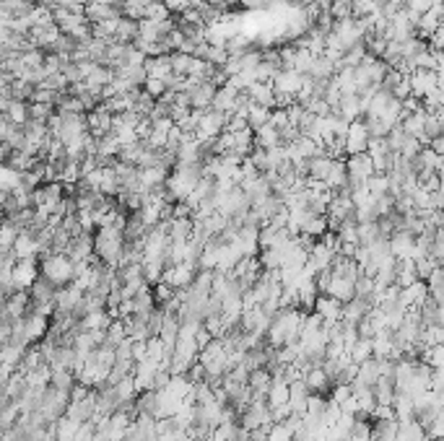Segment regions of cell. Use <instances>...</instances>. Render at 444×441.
Masks as SVG:
<instances>
[{
  "mask_svg": "<svg viewBox=\"0 0 444 441\" xmlns=\"http://www.w3.org/2000/svg\"><path fill=\"white\" fill-rule=\"evenodd\" d=\"M247 441H250V439H247Z\"/></svg>",
  "mask_w": 444,
  "mask_h": 441,
  "instance_id": "obj_34",
  "label": "cell"
},
{
  "mask_svg": "<svg viewBox=\"0 0 444 441\" xmlns=\"http://www.w3.org/2000/svg\"><path fill=\"white\" fill-rule=\"evenodd\" d=\"M146 361V340H133V363Z\"/></svg>",
  "mask_w": 444,
  "mask_h": 441,
  "instance_id": "obj_29",
  "label": "cell"
},
{
  "mask_svg": "<svg viewBox=\"0 0 444 441\" xmlns=\"http://www.w3.org/2000/svg\"><path fill=\"white\" fill-rule=\"evenodd\" d=\"M353 283L351 278H343V275H335V273H330V283H328V296L338 299L340 304L353 299Z\"/></svg>",
  "mask_w": 444,
  "mask_h": 441,
  "instance_id": "obj_13",
  "label": "cell"
},
{
  "mask_svg": "<svg viewBox=\"0 0 444 441\" xmlns=\"http://www.w3.org/2000/svg\"><path fill=\"white\" fill-rule=\"evenodd\" d=\"M211 340H213V338H211V333H208V330L201 325V330L195 333V345H198V350L206 348V345H208V343H211Z\"/></svg>",
  "mask_w": 444,
  "mask_h": 441,
  "instance_id": "obj_30",
  "label": "cell"
},
{
  "mask_svg": "<svg viewBox=\"0 0 444 441\" xmlns=\"http://www.w3.org/2000/svg\"><path fill=\"white\" fill-rule=\"evenodd\" d=\"M6 296H8V293L3 291V288H0V314H3V304H6Z\"/></svg>",
  "mask_w": 444,
  "mask_h": 441,
  "instance_id": "obj_31",
  "label": "cell"
},
{
  "mask_svg": "<svg viewBox=\"0 0 444 441\" xmlns=\"http://www.w3.org/2000/svg\"><path fill=\"white\" fill-rule=\"evenodd\" d=\"M179 441H201V439H195V436H187V434H182V436H179Z\"/></svg>",
  "mask_w": 444,
  "mask_h": 441,
  "instance_id": "obj_32",
  "label": "cell"
},
{
  "mask_svg": "<svg viewBox=\"0 0 444 441\" xmlns=\"http://www.w3.org/2000/svg\"><path fill=\"white\" fill-rule=\"evenodd\" d=\"M11 255H14V260H39L42 249H39V244H36L34 234L21 231V234L16 236L14 247H11Z\"/></svg>",
  "mask_w": 444,
  "mask_h": 441,
  "instance_id": "obj_7",
  "label": "cell"
},
{
  "mask_svg": "<svg viewBox=\"0 0 444 441\" xmlns=\"http://www.w3.org/2000/svg\"><path fill=\"white\" fill-rule=\"evenodd\" d=\"M21 325H24V335H26V340H29L31 345H36V343L47 335V330H50V320L42 317V314H34V312L26 314V317L21 320Z\"/></svg>",
  "mask_w": 444,
  "mask_h": 441,
  "instance_id": "obj_10",
  "label": "cell"
},
{
  "mask_svg": "<svg viewBox=\"0 0 444 441\" xmlns=\"http://www.w3.org/2000/svg\"><path fill=\"white\" fill-rule=\"evenodd\" d=\"M81 423L79 420L68 418V415H60L58 420H52V431H55V441H73L79 434Z\"/></svg>",
  "mask_w": 444,
  "mask_h": 441,
  "instance_id": "obj_16",
  "label": "cell"
},
{
  "mask_svg": "<svg viewBox=\"0 0 444 441\" xmlns=\"http://www.w3.org/2000/svg\"><path fill=\"white\" fill-rule=\"evenodd\" d=\"M81 296H84V291L76 288L73 283L58 288V291H55V312L76 314V309H79V304H81Z\"/></svg>",
  "mask_w": 444,
  "mask_h": 441,
  "instance_id": "obj_9",
  "label": "cell"
},
{
  "mask_svg": "<svg viewBox=\"0 0 444 441\" xmlns=\"http://www.w3.org/2000/svg\"><path fill=\"white\" fill-rule=\"evenodd\" d=\"M345 441H372V420H356Z\"/></svg>",
  "mask_w": 444,
  "mask_h": 441,
  "instance_id": "obj_24",
  "label": "cell"
},
{
  "mask_svg": "<svg viewBox=\"0 0 444 441\" xmlns=\"http://www.w3.org/2000/svg\"><path fill=\"white\" fill-rule=\"evenodd\" d=\"M377 379H380V363H377V358H366V361L358 363L356 377H353V385L374 387L377 385Z\"/></svg>",
  "mask_w": 444,
  "mask_h": 441,
  "instance_id": "obj_14",
  "label": "cell"
},
{
  "mask_svg": "<svg viewBox=\"0 0 444 441\" xmlns=\"http://www.w3.org/2000/svg\"><path fill=\"white\" fill-rule=\"evenodd\" d=\"M73 385H76V377H73V371H52V374H50V387H55V390L71 392Z\"/></svg>",
  "mask_w": 444,
  "mask_h": 441,
  "instance_id": "obj_23",
  "label": "cell"
},
{
  "mask_svg": "<svg viewBox=\"0 0 444 441\" xmlns=\"http://www.w3.org/2000/svg\"><path fill=\"white\" fill-rule=\"evenodd\" d=\"M366 143H369V130H366L364 122H348V130H345V153L348 156H356V153H366Z\"/></svg>",
  "mask_w": 444,
  "mask_h": 441,
  "instance_id": "obj_6",
  "label": "cell"
},
{
  "mask_svg": "<svg viewBox=\"0 0 444 441\" xmlns=\"http://www.w3.org/2000/svg\"><path fill=\"white\" fill-rule=\"evenodd\" d=\"M3 220H6V213H3V211H0V223H3Z\"/></svg>",
  "mask_w": 444,
  "mask_h": 441,
  "instance_id": "obj_33",
  "label": "cell"
},
{
  "mask_svg": "<svg viewBox=\"0 0 444 441\" xmlns=\"http://www.w3.org/2000/svg\"><path fill=\"white\" fill-rule=\"evenodd\" d=\"M71 402V392L65 390H55V387H47L42 392V397H39V405H36V413L42 415L47 423L52 420H58L60 415L65 413V407Z\"/></svg>",
  "mask_w": 444,
  "mask_h": 441,
  "instance_id": "obj_3",
  "label": "cell"
},
{
  "mask_svg": "<svg viewBox=\"0 0 444 441\" xmlns=\"http://www.w3.org/2000/svg\"><path fill=\"white\" fill-rule=\"evenodd\" d=\"M307 400H309V390L304 387L301 379L291 382L288 385V407H291V413H304L307 410Z\"/></svg>",
  "mask_w": 444,
  "mask_h": 441,
  "instance_id": "obj_15",
  "label": "cell"
},
{
  "mask_svg": "<svg viewBox=\"0 0 444 441\" xmlns=\"http://www.w3.org/2000/svg\"><path fill=\"white\" fill-rule=\"evenodd\" d=\"M413 268H415V275H418V280H426V278L431 275V270H434V268H439V263H437V260H431V257L426 255V257H415Z\"/></svg>",
  "mask_w": 444,
  "mask_h": 441,
  "instance_id": "obj_26",
  "label": "cell"
},
{
  "mask_svg": "<svg viewBox=\"0 0 444 441\" xmlns=\"http://www.w3.org/2000/svg\"><path fill=\"white\" fill-rule=\"evenodd\" d=\"M146 358L153 361V363H161L166 358L164 343L158 340V338H148V340H146Z\"/></svg>",
  "mask_w": 444,
  "mask_h": 441,
  "instance_id": "obj_25",
  "label": "cell"
},
{
  "mask_svg": "<svg viewBox=\"0 0 444 441\" xmlns=\"http://www.w3.org/2000/svg\"><path fill=\"white\" fill-rule=\"evenodd\" d=\"M312 312H315L323 322H340L343 304H340L338 299H333V296H328V293H320L315 306H312Z\"/></svg>",
  "mask_w": 444,
  "mask_h": 441,
  "instance_id": "obj_11",
  "label": "cell"
},
{
  "mask_svg": "<svg viewBox=\"0 0 444 441\" xmlns=\"http://www.w3.org/2000/svg\"><path fill=\"white\" fill-rule=\"evenodd\" d=\"M195 273H198V268L190 263H177V265H169V268H164V275H161V280H164L166 285H172V288H187V285L193 283Z\"/></svg>",
  "mask_w": 444,
  "mask_h": 441,
  "instance_id": "obj_5",
  "label": "cell"
},
{
  "mask_svg": "<svg viewBox=\"0 0 444 441\" xmlns=\"http://www.w3.org/2000/svg\"><path fill=\"white\" fill-rule=\"evenodd\" d=\"M128 335H125V325H122V320H112L109 322V328L104 330V345H120L122 340H125Z\"/></svg>",
  "mask_w": 444,
  "mask_h": 441,
  "instance_id": "obj_21",
  "label": "cell"
},
{
  "mask_svg": "<svg viewBox=\"0 0 444 441\" xmlns=\"http://www.w3.org/2000/svg\"><path fill=\"white\" fill-rule=\"evenodd\" d=\"M39 275L47 278L55 288H63L73 280V260L68 255L47 252L39 257Z\"/></svg>",
  "mask_w": 444,
  "mask_h": 441,
  "instance_id": "obj_2",
  "label": "cell"
},
{
  "mask_svg": "<svg viewBox=\"0 0 444 441\" xmlns=\"http://www.w3.org/2000/svg\"><path fill=\"white\" fill-rule=\"evenodd\" d=\"M187 379H190V382H193V385H198V382H203V379H206V371H203V366L198 361L193 363V366H190V369H187V374H185Z\"/></svg>",
  "mask_w": 444,
  "mask_h": 441,
  "instance_id": "obj_28",
  "label": "cell"
},
{
  "mask_svg": "<svg viewBox=\"0 0 444 441\" xmlns=\"http://www.w3.org/2000/svg\"><path fill=\"white\" fill-rule=\"evenodd\" d=\"M55 291H58V288H55V285L50 283V280H47V278H36L34 283L29 285V299L31 301H55Z\"/></svg>",
  "mask_w": 444,
  "mask_h": 441,
  "instance_id": "obj_19",
  "label": "cell"
},
{
  "mask_svg": "<svg viewBox=\"0 0 444 441\" xmlns=\"http://www.w3.org/2000/svg\"><path fill=\"white\" fill-rule=\"evenodd\" d=\"M39 278V260H16L11 268V288L29 291V285Z\"/></svg>",
  "mask_w": 444,
  "mask_h": 441,
  "instance_id": "obj_4",
  "label": "cell"
},
{
  "mask_svg": "<svg viewBox=\"0 0 444 441\" xmlns=\"http://www.w3.org/2000/svg\"><path fill=\"white\" fill-rule=\"evenodd\" d=\"M301 382H304V387L309 390V395H323V397L330 392V387H333V382H330V377L325 374L323 366H309V369L304 371Z\"/></svg>",
  "mask_w": 444,
  "mask_h": 441,
  "instance_id": "obj_8",
  "label": "cell"
},
{
  "mask_svg": "<svg viewBox=\"0 0 444 441\" xmlns=\"http://www.w3.org/2000/svg\"><path fill=\"white\" fill-rule=\"evenodd\" d=\"M151 291H153V301H156V306L166 304V301L174 296V288H172V285H166L164 280H158V283L151 285Z\"/></svg>",
  "mask_w": 444,
  "mask_h": 441,
  "instance_id": "obj_27",
  "label": "cell"
},
{
  "mask_svg": "<svg viewBox=\"0 0 444 441\" xmlns=\"http://www.w3.org/2000/svg\"><path fill=\"white\" fill-rule=\"evenodd\" d=\"M109 314L107 309H99V312H89L84 314L79 320V330H86V333H91V330H107L109 328Z\"/></svg>",
  "mask_w": 444,
  "mask_h": 441,
  "instance_id": "obj_18",
  "label": "cell"
},
{
  "mask_svg": "<svg viewBox=\"0 0 444 441\" xmlns=\"http://www.w3.org/2000/svg\"><path fill=\"white\" fill-rule=\"evenodd\" d=\"M193 234V218H169V226H166V236L172 242H187Z\"/></svg>",
  "mask_w": 444,
  "mask_h": 441,
  "instance_id": "obj_17",
  "label": "cell"
},
{
  "mask_svg": "<svg viewBox=\"0 0 444 441\" xmlns=\"http://www.w3.org/2000/svg\"><path fill=\"white\" fill-rule=\"evenodd\" d=\"M122 249H125V236H122V231L109 228V226L94 231V255L99 257L104 265L117 268V263H120V257H122Z\"/></svg>",
  "mask_w": 444,
  "mask_h": 441,
  "instance_id": "obj_1",
  "label": "cell"
},
{
  "mask_svg": "<svg viewBox=\"0 0 444 441\" xmlns=\"http://www.w3.org/2000/svg\"><path fill=\"white\" fill-rule=\"evenodd\" d=\"M348 356H351L353 363H361V361H366V358H372V340L358 338L351 348H348Z\"/></svg>",
  "mask_w": 444,
  "mask_h": 441,
  "instance_id": "obj_22",
  "label": "cell"
},
{
  "mask_svg": "<svg viewBox=\"0 0 444 441\" xmlns=\"http://www.w3.org/2000/svg\"><path fill=\"white\" fill-rule=\"evenodd\" d=\"M413 242H415L413 234H408V231H395V234L387 239V244H390V255H393L395 260H403V257L413 260Z\"/></svg>",
  "mask_w": 444,
  "mask_h": 441,
  "instance_id": "obj_12",
  "label": "cell"
},
{
  "mask_svg": "<svg viewBox=\"0 0 444 441\" xmlns=\"http://www.w3.org/2000/svg\"><path fill=\"white\" fill-rule=\"evenodd\" d=\"M21 234L19 228L11 223V220H3L0 223V252H11V247H14V242H16V236Z\"/></svg>",
  "mask_w": 444,
  "mask_h": 441,
  "instance_id": "obj_20",
  "label": "cell"
}]
</instances>
